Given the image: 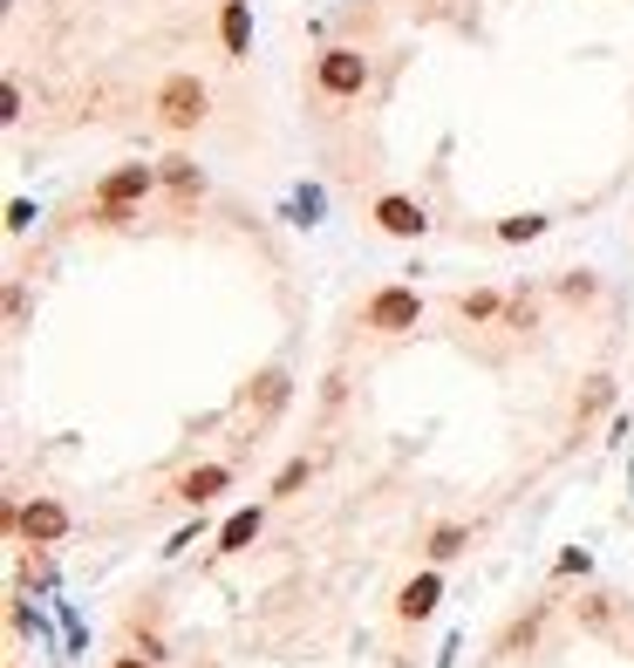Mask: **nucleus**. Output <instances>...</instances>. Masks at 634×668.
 <instances>
[{
    "instance_id": "obj_1",
    "label": "nucleus",
    "mask_w": 634,
    "mask_h": 668,
    "mask_svg": "<svg viewBox=\"0 0 634 668\" xmlns=\"http://www.w3.org/2000/svg\"><path fill=\"white\" fill-rule=\"evenodd\" d=\"M150 109H157V124L165 130H198L212 116V89L198 83V75H165V83H157V96H150Z\"/></svg>"
},
{
    "instance_id": "obj_16",
    "label": "nucleus",
    "mask_w": 634,
    "mask_h": 668,
    "mask_svg": "<svg viewBox=\"0 0 634 668\" xmlns=\"http://www.w3.org/2000/svg\"><path fill=\"white\" fill-rule=\"evenodd\" d=\"M546 225H552V219L519 212V219H498V240H505V246H532V240H546Z\"/></svg>"
},
{
    "instance_id": "obj_9",
    "label": "nucleus",
    "mask_w": 634,
    "mask_h": 668,
    "mask_svg": "<svg viewBox=\"0 0 634 668\" xmlns=\"http://www.w3.org/2000/svg\"><path fill=\"white\" fill-rule=\"evenodd\" d=\"M437 601H444V573H437V566H423L416 580H403V594H395V614H403V621H430V614H437Z\"/></svg>"
},
{
    "instance_id": "obj_10",
    "label": "nucleus",
    "mask_w": 634,
    "mask_h": 668,
    "mask_svg": "<svg viewBox=\"0 0 634 668\" xmlns=\"http://www.w3.org/2000/svg\"><path fill=\"white\" fill-rule=\"evenodd\" d=\"M225 485H232V464H191L171 491H178V505H191V512H198V505H212Z\"/></svg>"
},
{
    "instance_id": "obj_18",
    "label": "nucleus",
    "mask_w": 634,
    "mask_h": 668,
    "mask_svg": "<svg viewBox=\"0 0 634 668\" xmlns=\"http://www.w3.org/2000/svg\"><path fill=\"white\" fill-rule=\"evenodd\" d=\"M307 478H314V457H287V464H281V478L266 485V498H294Z\"/></svg>"
},
{
    "instance_id": "obj_26",
    "label": "nucleus",
    "mask_w": 634,
    "mask_h": 668,
    "mask_svg": "<svg viewBox=\"0 0 634 668\" xmlns=\"http://www.w3.org/2000/svg\"><path fill=\"white\" fill-rule=\"evenodd\" d=\"M198 539H205V519H198V526H184V532H171V545H165V553L178 560V553H191V545H198Z\"/></svg>"
},
{
    "instance_id": "obj_25",
    "label": "nucleus",
    "mask_w": 634,
    "mask_h": 668,
    "mask_svg": "<svg viewBox=\"0 0 634 668\" xmlns=\"http://www.w3.org/2000/svg\"><path fill=\"white\" fill-rule=\"evenodd\" d=\"M587 566H593V553H587V545H573V553H560V560H552V573H560V580H567V573H587Z\"/></svg>"
},
{
    "instance_id": "obj_21",
    "label": "nucleus",
    "mask_w": 634,
    "mask_h": 668,
    "mask_svg": "<svg viewBox=\"0 0 634 668\" xmlns=\"http://www.w3.org/2000/svg\"><path fill=\"white\" fill-rule=\"evenodd\" d=\"M560 294H567L573 307H587L593 294H601V280H593V273H560Z\"/></svg>"
},
{
    "instance_id": "obj_30",
    "label": "nucleus",
    "mask_w": 634,
    "mask_h": 668,
    "mask_svg": "<svg viewBox=\"0 0 634 668\" xmlns=\"http://www.w3.org/2000/svg\"><path fill=\"white\" fill-rule=\"evenodd\" d=\"M627 491H634V457H627Z\"/></svg>"
},
{
    "instance_id": "obj_23",
    "label": "nucleus",
    "mask_w": 634,
    "mask_h": 668,
    "mask_svg": "<svg viewBox=\"0 0 634 668\" xmlns=\"http://www.w3.org/2000/svg\"><path fill=\"white\" fill-rule=\"evenodd\" d=\"M505 321H511V328H532V321H539V307H532V294H519V300H505Z\"/></svg>"
},
{
    "instance_id": "obj_19",
    "label": "nucleus",
    "mask_w": 634,
    "mask_h": 668,
    "mask_svg": "<svg viewBox=\"0 0 634 668\" xmlns=\"http://www.w3.org/2000/svg\"><path fill=\"white\" fill-rule=\"evenodd\" d=\"M14 627H21V635H34V642H55L49 614H42V607H28V594H14Z\"/></svg>"
},
{
    "instance_id": "obj_28",
    "label": "nucleus",
    "mask_w": 634,
    "mask_h": 668,
    "mask_svg": "<svg viewBox=\"0 0 634 668\" xmlns=\"http://www.w3.org/2000/svg\"><path fill=\"white\" fill-rule=\"evenodd\" d=\"M0 116H8V124L21 116V89H14V83H0Z\"/></svg>"
},
{
    "instance_id": "obj_20",
    "label": "nucleus",
    "mask_w": 634,
    "mask_h": 668,
    "mask_svg": "<svg viewBox=\"0 0 634 668\" xmlns=\"http://www.w3.org/2000/svg\"><path fill=\"white\" fill-rule=\"evenodd\" d=\"M532 642H539V614H526V621H511L498 648H505V655H519V648H532Z\"/></svg>"
},
{
    "instance_id": "obj_11",
    "label": "nucleus",
    "mask_w": 634,
    "mask_h": 668,
    "mask_svg": "<svg viewBox=\"0 0 634 668\" xmlns=\"http://www.w3.org/2000/svg\"><path fill=\"white\" fill-rule=\"evenodd\" d=\"M157 171H165V191H171L178 205H198V199H205V171H198L191 157L171 150V157H157Z\"/></svg>"
},
{
    "instance_id": "obj_22",
    "label": "nucleus",
    "mask_w": 634,
    "mask_h": 668,
    "mask_svg": "<svg viewBox=\"0 0 634 668\" xmlns=\"http://www.w3.org/2000/svg\"><path fill=\"white\" fill-rule=\"evenodd\" d=\"M62 642H68V655H83V648H89V635H83V614H75L68 601H62Z\"/></svg>"
},
{
    "instance_id": "obj_2",
    "label": "nucleus",
    "mask_w": 634,
    "mask_h": 668,
    "mask_svg": "<svg viewBox=\"0 0 634 668\" xmlns=\"http://www.w3.org/2000/svg\"><path fill=\"white\" fill-rule=\"evenodd\" d=\"M362 328L369 335H410V328H423V294L410 280H382L362 300Z\"/></svg>"
},
{
    "instance_id": "obj_5",
    "label": "nucleus",
    "mask_w": 634,
    "mask_h": 668,
    "mask_svg": "<svg viewBox=\"0 0 634 668\" xmlns=\"http://www.w3.org/2000/svg\"><path fill=\"white\" fill-rule=\"evenodd\" d=\"M294 403V375L281 369V362H273V369H260L246 389H240V403H232V410H246L253 423H266V416H281Z\"/></svg>"
},
{
    "instance_id": "obj_6",
    "label": "nucleus",
    "mask_w": 634,
    "mask_h": 668,
    "mask_svg": "<svg viewBox=\"0 0 634 668\" xmlns=\"http://www.w3.org/2000/svg\"><path fill=\"white\" fill-rule=\"evenodd\" d=\"M369 219H376V232H389V240H423V232H430V212L410 199V191H382V199L369 205Z\"/></svg>"
},
{
    "instance_id": "obj_27",
    "label": "nucleus",
    "mask_w": 634,
    "mask_h": 668,
    "mask_svg": "<svg viewBox=\"0 0 634 668\" xmlns=\"http://www.w3.org/2000/svg\"><path fill=\"white\" fill-rule=\"evenodd\" d=\"M607 396H614V382H607V375H593V382H587V396H580V410H601Z\"/></svg>"
},
{
    "instance_id": "obj_3",
    "label": "nucleus",
    "mask_w": 634,
    "mask_h": 668,
    "mask_svg": "<svg viewBox=\"0 0 634 668\" xmlns=\"http://www.w3.org/2000/svg\"><path fill=\"white\" fill-rule=\"evenodd\" d=\"M314 89H321L328 103H355V96L369 89V55L348 49V42L321 49V55H314Z\"/></svg>"
},
{
    "instance_id": "obj_8",
    "label": "nucleus",
    "mask_w": 634,
    "mask_h": 668,
    "mask_svg": "<svg viewBox=\"0 0 634 668\" xmlns=\"http://www.w3.org/2000/svg\"><path fill=\"white\" fill-rule=\"evenodd\" d=\"M219 49H225V62L253 55V0H225L219 8Z\"/></svg>"
},
{
    "instance_id": "obj_14",
    "label": "nucleus",
    "mask_w": 634,
    "mask_h": 668,
    "mask_svg": "<svg viewBox=\"0 0 634 668\" xmlns=\"http://www.w3.org/2000/svg\"><path fill=\"white\" fill-rule=\"evenodd\" d=\"M423 553H430V566H444V560L471 553V526H437V532H430V545H423Z\"/></svg>"
},
{
    "instance_id": "obj_13",
    "label": "nucleus",
    "mask_w": 634,
    "mask_h": 668,
    "mask_svg": "<svg viewBox=\"0 0 634 668\" xmlns=\"http://www.w3.org/2000/svg\"><path fill=\"white\" fill-rule=\"evenodd\" d=\"M21 594H55V560H49V545H28V553H21Z\"/></svg>"
},
{
    "instance_id": "obj_12",
    "label": "nucleus",
    "mask_w": 634,
    "mask_h": 668,
    "mask_svg": "<svg viewBox=\"0 0 634 668\" xmlns=\"http://www.w3.org/2000/svg\"><path fill=\"white\" fill-rule=\"evenodd\" d=\"M260 526H266V505H240V512H232V519L219 526V539H212V545H219V553H246V545L260 539Z\"/></svg>"
},
{
    "instance_id": "obj_29",
    "label": "nucleus",
    "mask_w": 634,
    "mask_h": 668,
    "mask_svg": "<svg viewBox=\"0 0 634 668\" xmlns=\"http://www.w3.org/2000/svg\"><path fill=\"white\" fill-rule=\"evenodd\" d=\"M109 668H157V661H150V655H137V648H124V655H116Z\"/></svg>"
},
{
    "instance_id": "obj_4",
    "label": "nucleus",
    "mask_w": 634,
    "mask_h": 668,
    "mask_svg": "<svg viewBox=\"0 0 634 668\" xmlns=\"http://www.w3.org/2000/svg\"><path fill=\"white\" fill-rule=\"evenodd\" d=\"M157 184H165V171H157V165H116V171L89 191V205H130V212H137Z\"/></svg>"
},
{
    "instance_id": "obj_7",
    "label": "nucleus",
    "mask_w": 634,
    "mask_h": 668,
    "mask_svg": "<svg viewBox=\"0 0 634 668\" xmlns=\"http://www.w3.org/2000/svg\"><path fill=\"white\" fill-rule=\"evenodd\" d=\"M14 539L21 545H62L68 539V505L62 498H28L21 519H14Z\"/></svg>"
},
{
    "instance_id": "obj_24",
    "label": "nucleus",
    "mask_w": 634,
    "mask_h": 668,
    "mask_svg": "<svg viewBox=\"0 0 634 668\" xmlns=\"http://www.w3.org/2000/svg\"><path fill=\"white\" fill-rule=\"evenodd\" d=\"M34 219H42V212H34V199H8V232H28Z\"/></svg>"
},
{
    "instance_id": "obj_17",
    "label": "nucleus",
    "mask_w": 634,
    "mask_h": 668,
    "mask_svg": "<svg viewBox=\"0 0 634 668\" xmlns=\"http://www.w3.org/2000/svg\"><path fill=\"white\" fill-rule=\"evenodd\" d=\"M498 314H505V294H492V287H478V294L457 300V321H498Z\"/></svg>"
},
{
    "instance_id": "obj_15",
    "label": "nucleus",
    "mask_w": 634,
    "mask_h": 668,
    "mask_svg": "<svg viewBox=\"0 0 634 668\" xmlns=\"http://www.w3.org/2000/svg\"><path fill=\"white\" fill-rule=\"evenodd\" d=\"M321 212H328V191L321 184H300L287 199V225H321Z\"/></svg>"
}]
</instances>
